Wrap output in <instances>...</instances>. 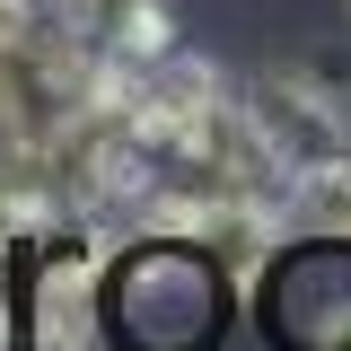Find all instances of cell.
Returning <instances> with one entry per match:
<instances>
[{"label":"cell","instance_id":"6da1fadb","mask_svg":"<svg viewBox=\"0 0 351 351\" xmlns=\"http://www.w3.org/2000/svg\"><path fill=\"white\" fill-rule=\"evenodd\" d=\"M237 97H246V123H255V141L272 149L281 176L351 158V106L325 80H307V71H255Z\"/></svg>","mask_w":351,"mask_h":351},{"label":"cell","instance_id":"7a4b0ae2","mask_svg":"<svg viewBox=\"0 0 351 351\" xmlns=\"http://www.w3.org/2000/svg\"><path fill=\"white\" fill-rule=\"evenodd\" d=\"M53 18L71 27V36L88 44V53H106V62H158V53H176V27L158 0H53Z\"/></svg>","mask_w":351,"mask_h":351},{"label":"cell","instance_id":"3957f363","mask_svg":"<svg viewBox=\"0 0 351 351\" xmlns=\"http://www.w3.org/2000/svg\"><path fill=\"white\" fill-rule=\"evenodd\" d=\"M281 237H299V246H351V158L299 167L281 184Z\"/></svg>","mask_w":351,"mask_h":351}]
</instances>
